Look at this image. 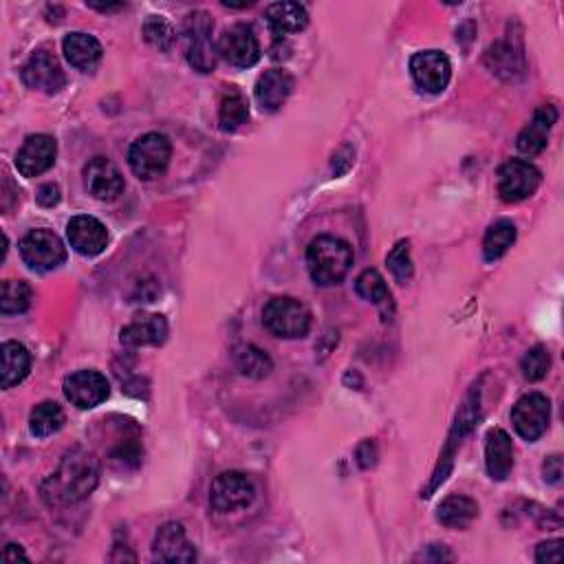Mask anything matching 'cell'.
Instances as JSON below:
<instances>
[{"instance_id": "cell-1", "label": "cell", "mask_w": 564, "mask_h": 564, "mask_svg": "<svg viewBox=\"0 0 564 564\" xmlns=\"http://www.w3.org/2000/svg\"><path fill=\"white\" fill-rule=\"evenodd\" d=\"M100 481V463L91 452L71 450L64 454L58 470L42 483V498L51 507L84 501Z\"/></svg>"}, {"instance_id": "cell-2", "label": "cell", "mask_w": 564, "mask_h": 564, "mask_svg": "<svg viewBox=\"0 0 564 564\" xmlns=\"http://www.w3.org/2000/svg\"><path fill=\"white\" fill-rule=\"evenodd\" d=\"M353 265V249L338 236L324 234L313 238L307 247V267L311 278L322 287L338 285Z\"/></svg>"}, {"instance_id": "cell-3", "label": "cell", "mask_w": 564, "mask_h": 564, "mask_svg": "<svg viewBox=\"0 0 564 564\" xmlns=\"http://www.w3.org/2000/svg\"><path fill=\"white\" fill-rule=\"evenodd\" d=\"M172 157V144L166 135L146 133L128 150V164L135 177L141 181L159 179L168 170Z\"/></svg>"}, {"instance_id": "cell-4", "label": "cell", "mask_w": 564, "mask_h": 564, "mask_svg": "<svg viewBox=\"0 0 564 564\" xmlns=\"http://www.w3.org/2000/svg\"><path fill=\"white\" fill-rule=\"evenodd\" d=\"M263 322L276 338L298 340L305 338L311 329V313L296 298H274L263 309Z\"/></svg>"}, {"instance_id": "cell-5", "label": "cell", "mask_w": 564, "mask_h": 564, "mask_svg": "<svg viewBox=\"0 0 564 564\" xmlns=\"http://www.w3.org/2000/svg\"><path fill=\"white\" fill-rule=\"evenodd\" d=\"M212 29V18L205 12H194L183 23L186 58L201 73H210L216 67V60H219V49L212 42Z\"/></svg>"}, {"instance_id": "cell-6", "label": "cell", "mask_w": 564, "mask_h": 564, "mask_svg": "<svg viewBox=\"0 0 564 564\" xmlns=\"http://www.w3.org/2000/svg\"><path fill=\"white\" fill-rule=\"evenodd\" d=\"M256 487L243 472H223L214 479L210 487V505L219 514H230L245 509L254 503Z\"/></svg>"}, {"instance_id": "cell-7", "label": "cell", "mask_w": 564, "mask_h": 564, "mask_svg": "<svg viewBox=\"0 0 564 564\" xmlns=\"http://www.w3.org/2000/svg\"><path fill=\"white\" fill-rule=\"evenodd\" d=\"M20 256L36 271L58 269L67 260V247L51 230H31L20 243Z\"/></svg>"}, {"instance_id": "cell-8", "label": "cell", "mask_w": 564, "mask_h": 564, "mask_svg": "<svg viewBox=\"0 0 564 564\" xmlns=\"http://www.w3.org/2000/svg\"><path fill=\"white\" fill-rule=\"evenodd\" d=\"M540 170L525 159H512L498 170V197L505 203H520L529 199L540 186Z\"/></svg>"}, {"instance_id": "cell-9", "label": "cell", "mask_w": 564, "mask_h": 564, "mask_svg": "<svg viewBox=\"0 0 564 564\" xmlns=\"http://www.w3.org/2000/svg\"><path fill=\"white\" fill-rule=\"evenodd\" d=\"M551 419V404L545 395L529 393L516 401L512 410V423L518 437L525 441H538L545 435Z\"/></svg>"}, {"instance_id": "cell-10", "label": "cell", "mask_w": 564, "mask_h": 564, "mask_svg": "<svg viewBox=\"0 0 564 564\" xmlns=\"http://www.w3.org/2000/svg\"><path fill=\"white\" fill-rule=\"evenodd\" d=\"M410 73L421 91L437 95L450 84L452 64L443 51H419L410 60Z\"/></svg>"}, {"instance_id": "cell-11", "label": "cell", "mask_w": 564, "mask_h": 564, "mask_svg": "<svg viewBox=\"0 0 564 564\" xmlns=\"http://www.w3.org/2000/svg\"><path fill=\"white\" fill-rule=\"evenodd\" d=\"M216 49H219L223 60L241 69L254 67L260 60V42L249 25H232L230 29H225Z\"/></svg>"}, {"instance_id": "cell-12", "label": "cell", "mask_w": 564, "mask_h": 564, "mask_svg": "<svg viewBox=\"0 0 564 564\" xmlns=\"http://www.w3.org/2000/svg\"><path fill=\"white\" fill-rule=\"evenodd\" d=\"M84 186L93 199L111 203L124 192V177L111 159L93 157L84 166Z\"/></svg>"}, {"instance_id": "cell-13", "label": "cell", "mask_w": 564, "mask_h": 564, "mask_svg": "<svg viewBox=\"0 0 564 564\" xmlns=\"http://www.w3.org/2000/svg\"><path fill=\"white\" fill-rule=\"evenodd\" d=\"M108 393H111L108 379L97 371H78L64 379V397L82 410L100 406L108 399Z\"/></svg>"}, {"instance_id": "cell-14", "label": "cell", "mask_w": 564, "mask_h": 564, "mask_svg": "<svg viewBox=\"0 0 564 564\" xmlns=\"http://www.w3.org/2000/svg\"><path fill=\"white\" fill-rule=\"evenodd\" d=\"M58 144L49 135H31L16 155V168L23 177H40L56 164Z\"/></svg>"}, {"instance_id": "cell-15", "label": "cell", "mask_w": 564, "mask_h": 564, "mask_svg": "<svg viewBox=\"0 0 564 564\" xmlns=\"http://www.w3.org/2000/svg\"><path fill=\"white\" fill-rule=\"evenodd\" d=\"M23 82L34 91L58 93L67 84V75H64L56 56H51L47 51H38L23 67Z\"/></svg>"}, {"instance_id": "cell-16", "label": "cell", "mask_w": 564, "mask_h": 564, "mask_svg": "<svg viewBox=\"0 0 564 564\" xmlns=\"http://www.w3.org/2000/svg\"><path fill=\"white\" fill-rule=\"evenodd\" d=\"M69 243L75 252L82 256H97L102 254L108 245V232L102 221H97L95 216H73L67 225Z\"/></svg>"}, {"instance_id": "cell-17", "label": "cell", "mask_w": 564, "mask_h": 564, "mask_svg": "<svg viewBox=\"0 0 564 564\" xmlns=\"http://www.w3.org/2000/svg\"><path fill=\"white\" fill-rule=\"evenodd\" d=\"M153 556L159 562H194L197 551L186 538V529L179 523H168L157 531L153 542Z\"/></svg>"}, {"instance_id": "cell-18", "label": "cell", "mask_w": 564, "mask_h": 564, "mask_svg": "<svg viewBox=\"0 0 564 564\" xmlns=\"http://www.w3.org/2000/svg\"><path fill=\"white\" fill-rule=\"evenodd\" d=\"M556 119H558L556 106H551V104L540 106L538 111L534 113V119H531V122L523 130H520L518 141H516L520 153L529 155V157L540 155L542 150L547 148L549 130H551L553 124H556Z\"/></svg>"}, {"instance_id": "cell-19", "label": "cell", "mask_w": 564, "mask_h": 564, "mask_svg": "<svg viewBox=\"0 0 564 564\" xmlns=\"http://www.w3.org/2000/svg\"><path fill=\"white\" fill-rule=\"evenodd\" d=\"M168 338V322L159 313H139L122 329V342L128 346H159Z\"/></svg>"}, {"instance_id": "cell-20", "label": "cell", "mask_w": 564, "mask_h": 564, "mask_svg": "<svg viewBox=\"0 0 564 564\" xmlns=\"http://www.w3.org/2000/svg\"><path fill=\"white\" fill-rule=\"evenodd\" d=\"M485 465L494 481H505L514 468V443L505 430L494 428L485 443Z\"/></svg>"}, {"instance_id": "cell-21", "label": "cell", "mask_w": 564, "mask_h": 564, "mask_svg": "<svg viewBox=\"0 0 564 564\" xmlns=\"http://www.w3.org/2000/svg\"><path fill=\"white\" fill-rule=\"evenodd\" d=\"M294 91V78L282 69L265 71L256 84V100L263 111H278Z\"/></svg>"}, {"instance_id": "cell-22", "label": "cell", "mask_w": 564, "mask_h": 564, "mask_svg": "<svg viewBox=\"0 0 564 564\" xmlns=\"http://www.w3.org/2000/svg\"><path fill=\"white\" fill-rule=\"evenodd\" d=\"M62 51L73 67L80 71H91L95 64L102 60L100 40L89 34H82V31H75V34H69L64 38Z\"/></svg>"}, {"instance_id": "cell-23", "label": "cell", "mask_w": 564, "mask_h": 564, "mask_svg": "<svg viewBox=\"0 0 564 564\" xmlns=\"http://www.w3.org/2000/svg\"><path fill=\"white\" fill-rule=\"evenodd\" d=\"M267 25L276 36L298 34L309 25L307 9L300 3H274L267 7Z\"/></svg>"}, {"instance_id": "cell-24", "label": "cell", "mask_w": 564, "mask_h": 564, "mask_svg": "<svg viewBox=\"0 0 564 564\" xmlns=\"http://www.w3.org/2000/svg\"><path fill=\"white\" fill-rule=\"evenodd\" d=\"M0 357H3V373H0L3 375L0 377L3 388H14L29 375L31 353L20 342H5L0 349Z\"/></svg>"}, {"instance_id": "cell-25", "label": "cell", "mask_w": 564, "mask_h": 564, "mask_svg": "<svg viewBox=\"0 0 564 564\" xmlns=\"http://www.w3.org/2000/svg\"><path fill=\"white\" fill-rule=\"evenodd\" d=\"M479 516V505H476L472 498L452 494L443 501L437 509V518L443 527L450 529H465L472 525V520Z\"/></svg>"}, {"instance_id": "cell-26", "label": "cell", "mask_w": 564, "mask_h": 564, "mask_svg": "<svg viewBox=\"0 0 564 564\" xmlns=\"http://www.w3.org/2000/svg\"><path fill=\"white\" fill-rule=\"evenodd\" d=\"M355 291H357V296H362L364 300L373 302V305L382 309L386 318L390 316V313H393V296H390V291L386 287V280L382 278L379 271H375V269L362 271V274L357 276V280H355Z\"/></svg>"}, {"instance_id": "cell-27", "label": "cell", "mask_w": 564, "mask_h": 564, "mask_svg": "<svg viewBox=\"0 0 564 564\" xmlns=\"http://www.w3.org/2000/svg\"><path fill=\"white\" fill-rule=\"evenodd\" d=\"M249 119V104L247 97L236 89V86H227L221 95L219 106V122L223 130H236L243 126Z\"/></svg>"}, {"instance_id": "cell-28", "label": "cell", "mask_w": 564, "mask_h": 564, "mask_svg": "<svg viewBox=\"0 0 564 564\" xmlns=\"http://www.w3.org/2000/svg\"><path fill=\"white\" fill-rule=\"evenodd\" d=\"M234 362L238 366V371H241L245 377H252V379H263L271 373V368H274L271 357L254 344L238 346L236 353H234Z\"/></svg>"}, {"instance_id": "cell-29", "label": "cell", "mask_w": 564, "mask_h": 564, "mask_svg": "<svg viewBox=\"0 0 564 564\" xmlns=\"http://www.w3.org/2000/svg\"><path fill=\"white\" fill-rule=\"evenodd\" d=\"M64 426V412L56 404V401H42L34 410H31L29 417V428L36 437L45 439L56 435V432Z\"/></svg>"}, {"instance_id": "cell-30", "label": "cell", "mask_w": 564, "mask_h": 564, "mask_svg": "<svg viewBox=\"0 0 564 564\" xmlns=\"http://www.w3.org/2000/svg\"><path fill=\"white\" fill-rule=\"evenodd\" d=\"M516 241V225L512 221H498L485 234L483 256L485 260H498L507 254V249Z\"/></svg>"}, {"instance_id": "cell-31", "label": "cell", "mask_w": 564, "mask_h": 564, "mask_svg": "<svg viewBox=\"0 0 564 564\" xmlns=\"http://www.w3.org/2000/svg\"><path fill=\"white\" fill-rule=\"evenodd\" d=\"M34 291L23 280H5L3 282V298H0V311L3 316H14L31 307Z\"/></svg>"}, {"instance_id": "cell-32", "label": "cell", "mask_w": 564, "mask_h": 564, "mask_svg": "<svg viewBox=\"0 0 564 564\" xmlns=\"http://www.w3.org/2000/svg\"><path fill=\"white\" fill-rule=\"evenodd\" d=\"M144 38L153 47L168 51L172 45H175V29L170 27L164 16H150L144 25Z\"/></svg>"}, {"instance_id": "cell-33", "label": "cell", "mask_w": 564, "mask_h": 564, "mask_svg": "<svg viewBox=\"0 0 564 564\" xmlns=\"http://www.w3.org/2000/svg\"><path fill=\"white\" fill-rule=\"evenodd\" d=\"M549 366V351L542 344H538L531 351H527L523 362H520V371H523V377L529 379V382H540V379L549 373Z\"/></svg>"}, {"instance_id": "cell-34", "label": "cell", "mask_w": 564, "mask_h": 564, "mask_svg": "<svg viewBox=\"0 0 564 564\" xmlns=\"http://www.w3.org/2000/svg\"><path fill=\"white\" fill-rule=\"evenodd\" d=\"M386 265L390 269L399 282H408L412 278V260H410V243L408 241H399L393 252L388 254Z\"/></svg>"}, {"instance_id": "cell-35", "label": "cell", "mask_w": 564, "mask_h": 564, "mask_svg": "<svg viewBox=\"0 0 564 564\" xmlns=\"http://www.w3.org/2000/svg\"><path fill=\"white\" fill-rule=\"evenodd\" d=\"M562 540L542 542L536 551V562H560L562 560Z\"/></svg>"}, {"instance_id": "cell-36", "label": "cell", "mask_w": 564, "mask_h": 564, "mask_svg": "<svg viewBox=\"0 0 564 564\" xmlns=\"http://www.w3.org/2000/svg\"><path fill=\"white\" fill-rule=\"evenodd\" d=\"M562 457H558V454H553V457H549L545 461V465H542V474H545V481L551 483V485H558L562 481Z\"/></svg>"}, {"instance_id": "cell-37", "label": "cell", "mask_w": 564, "mask_h": 564, "mask_svg": "<svg viewBox=\"0 0 564 564\" xmlns=\"http://www.w3.org/2000/svg\"><path fill=\"white\" fill-rule=\"evenodd\" d=\"M60 201V188L56 183H47L38 190V203L45 205V208H53Z\"/></svg>"}, {"instance_id": "cell-38", "label": "cell", "mask_w": 564, "mask_h": 564, "mask_svg": "<svg viewBox=\"0 0 564 564\" xmlns=\"http://www.w3.org/2000/svg\"><path fill=\"white\" fill-rule=\"evenodd\" d=\"M18 558L27 560L25 551L20 549V547H16V545H7V547H5V560H18Z\"/></svg>"}]
</instances>
